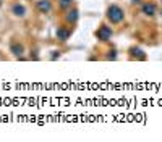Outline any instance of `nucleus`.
I'll return each instance as SVG.
<instances>
[{
	"label": "nucleus",
	"mask_w": 162,
	"mask_h": 142,
	"mask_svg": "<svg viewBox=\"0 0 162 142\" xmlns=\"http://www.w3.org/2000/svg\"><path fill=\"white\" fill-rule=\"evenodd\" d=\"M107 18L110 20V23H113V24H118V23H122V21H123V18H125V13H123V10H122L118 5H110L109 10H107Z\"/></svg>",
	"instance_id": "obj_1"
},
{
	"label": "nucleus",
	"mask_w": 162,
	"mask_h": 142,
	"mask_svg": "<svg viewBox=\"0 0 162 142\" xmlns=\"http://www.w3.org/2000/svg\"><path fill=\"white\" fill-rule=\"evenodd\" d=\"M112 29L109 28V26H101V28L97 29V33H96V36H97V39L99 41H102V42H107L112 37Z\"/></svg>",
	"instance_id": "obj_2"
},
{
	"label": "nucleus",
	"mask_w": 162,
	"mask_h": 142,
	"mask_svg": "<svg viewBox=\"0 0 162 142\" xmlns=\"http://www.w3.org/2000/svg\"><path fill=\"white\" fill-rule=\"evenodd\" d=\"M65 21H67V23H71V24H75V23H76L78 21V10H68V12H67V15H65Z\"/></svg>",
	"instance_id": "obj_3"
},
{
	"label": "nucleus",
	"mask_w": 162,
	"mask_h": 142,
	"mask_svg": "<svg viewBox=\"0 0 162 142\" xmlns=\"http://www.w3.org/2000/svg\"><path fill=\"white\" fill-rule=\"evenodd\" d=\"M37 8H39L41 13H49L50 8H52V5H50L49 0H39V2H37Z\"/></svg>",
	"instance_id": "obj_4"
},
{
	"label": "nucleus",
	"mask_w": 162,
	"mask_h": 142,
	"mask_svg": "<svg viewBox=\"0 0 162 142\" xmlns=\"http://www.w3.org/2000/svg\"><path fill=\"white\" fill-rule=\"evenodd\" d=\"M68 37H70V31L68 29H65V28H58L57 29V39L62 42H67L68 41Z\"/></svg>",
	"instance_id": "obj_5"
},
{
	"label": "nucleus",
	"mask_w": 162,
	"mask_h": 142,
	"mask_svg": "<svg viewBox=\"0 0 162 142\" xmlns=\"http://www.w3.org/2000/svg\"><path fill=\"white\" fill-rule=\"evenodd\" d=\"M10 50H12V53H13V55H16V57H21V55L24 53V47L21 44H16V42H13V44H12Z\"/></svg>",
	"instance_id": "obj_6"
},
{
	"label": "nucleus",
	"mask_w": 162,
	"mask_h": 142,
	"mask_svg": "<svg viewBox=\"0 0 162 142\" xmlns=\"http://www.w3.org/2000/svg\"><path fill=\"white\" fill-rule=\"evenodd\" d=\"M12 12H13V15H16V16H24V15H26V8H24V5H21V3L13 5Z\"/></svg>",
	"instance_id": "obj_7"
},
{
	"label": "nucleus",
	"mask_w": 162,
	"mask_h": 142,
	"mask_svg": "<svg viewBox=\"0 0 162 142\" xmlns=\"http://www.w3.org/2000/svg\"><path fill=\"white\" fill-rule=\"evenodd\" d=\"M143 13H144V15H149V16H152L154 13H156V5H152V3L143 5Z\"/></svg>",
	"instance_id": "obj_8"
},
{
	"label": "nucleus",
	"mask_w": 162,
	"mask_h": 142,
	"mask_svg": "<svg viewBox=\"0 0 162 142\" xmlns=\"http://www.w3.org/2000/svg\"><path fill=\"white\" fill-rule=\"evenodd\" d=\"M131 55L136 57V58H139V60H144V58H146V55L143 53L141 49H131Z\"/></svg>",
	"instance_id": "obj_9"
},
{
	"label": "nucleus",
	"mask_w": 162,
	"mask_h": 142,
	"mask_svg": "<svg viewBox=\"0 0 162 142\" xmlns=\"http://www.w3.org/2000/svg\"><path fill=\"white\" fill-rule=\"evenodd\" d=\"M71 2L73 0H58V7H60L62 10H68L70 7H71Z\"/></svg>",
	"instance_id": "obj_10"
},
{
	"label": "nucleus",
	"mask_w": 162,
	"mask_h": 142,
	"mask_svg": "<svg viewBox=\"0 0 162 142\" xmlns=\"http://www.w3.org/2000/svg\"><path fill=\"white\" fill-rule=\"evenodd\" d=\"M115 58H117V55H115V50L109 52V55H107V60H115Z\"/></svg>",
	"instance_id": "obj_11"
},
{
	"label": "nucleus",
	"mask_w": 162,
	"mask_h": 142,
	"mask_svg": "<svg viewBox=\"0 0 162 142\" xmlns=\"http://www.w3.org/2000/svg\"><path fill=\"white\" fill-rule=\"evenodd\" d=\"M57 57H60V52H54V55H52V60H55Z\"/></svg>",
	"instance_id": "obj_12"
},
{
	"label": "nucleus",
	"mask_w": 162,
	"mask_h": 142,
	"mask_svg": "<svg viewBox=\"0 0 162 142\" xmlns=\"http://www.w3.org/2000/svg\"><path fill=\"white\" fill-rule=\"evenodd\" d=\"M133 3H141V2L139 0H133Z\"/></svg>",
	"instance_id": "obj_13"
},
{
	"label": "nucleus",
	"mask_w": 162,
	"mask_h": 142,
	"mask_svg": "<svg viewBox=\"0 0 162 142\" xmlns=\"http://www.w3.org/2000/svg\"><path fill=\"white\" fill-rule=\"evenodd\" d=\"M0 5H2V2H0Z\"/></svg>",
	"instance_id": "obj_14"
}]
</instances>
